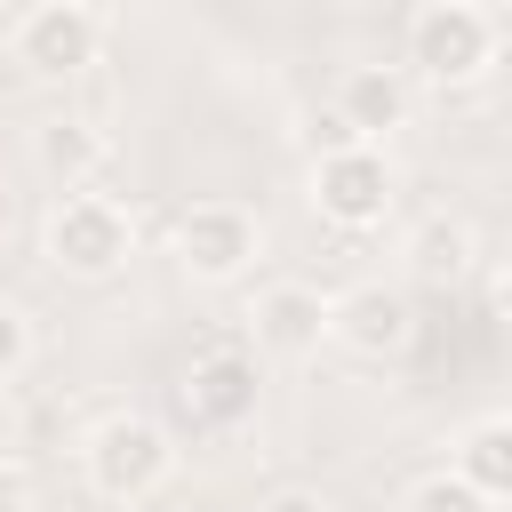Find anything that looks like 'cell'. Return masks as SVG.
I'll list each match as a JSON object with an SVG mask.
<instances>
[{
    "mask_svg": "<svg viewBox=\"0 0 512 512\" xmlns=\"http://www.w3.org/2000/svg\"><path fill=\"white\" fill-rule=\"evenodd\" d=\"M408 64L440 88H464L496 64V16L464 8V0H432L416 24H408Z\"/></svg>",
    "mask_w": 512,
    "mask_h": 512,
    "instance_id": "1",
    "label": "cell"
},
{
    "mask_svg": "<svg viewBox=\"0 0 512 512\" xmlns=\"http://www.w3.org/2000/svg\"><path fill=\"white\" fill-rule=\"evenodd\" d=\"M168 464H176V448H168V432H160L152 416H104L96 440H88V480H96V496H112V504L152 496V488L168 480Z\"/></svg>",
    "mask_w": 512,
    "mask_h": 512,
    "instance_id": "2",
    "label": "cell"
},
{
    "mask_svg": "<svg viewBox=\"0 0 512 512\" xmlns=\"http://www.w3.org/2000/svg\"><path fill=\"white\" fill-rule=\"evenodd\" d=\"M312 200L328 224L360 232V224H384L392 208V168L376 144H336V152H312Z\"/></svg>",
    "mask_w": 512,
    "mask_h": 512,
    "instance_id": "3",
    "label": "cell"
},
{
    "mask_svg": "<svg viewBox=\"0 0 512 512\" xmlns=\"http://www.w3.org/2000/svg\"><path fill=\"white\" fill-rule=\"evenodd\" d=\"M48 264L72 272V280H104L128 264V216L96 192H72L56 216H48Z\"/></svg>",
    "mask_w": 512,
    "mask_h": 512,
    "instance_id": "4",
    "label": "cell"
},
{
    "mask_svg": "<svg viewBox=\"0 0 512 512\" xmlns=\"http://www.w3.org/2000/svg\"><path fill=\"white\" fill-rule=\"evenodd\" d=\"M176 264L192 280H240L256 264V216L232 200H200L176 216Z\"/></svg>",
    "mask_w": 512,
    "mask_h": 512,
    "instance_id": "5",
    "label": "cell"
},
{
    "mask_svg": "<svg viewBox=\"0 0 512 512\" xmlns=\"http://www.w3.org/2000/svg\"><path fill=\"white\" fill-rule=\"evenodd\" d=\"M96 16L80 8V0H48V8H32L24 24H16V64L32 72V80H80L88 64H96Z\"/></svg>",
    "mask_w": 512,
    "mask_h": 512,
    "instance_id": "6",
    "label": "cell"
},
{
    "mask_svg": "<svg viewBox=\"0 0 512 512\" xmlns=\"http://www.w3.org/2000/svg\"><path fill=\"white\" fill-rule=\"evenodd\" d=\"M256 360L248 352H200L192 360V376H184V408H192V424H208V432H240L248 416H256Z\"/></svg>",
    "mask_w": 512,
    "mask_h": 512,
    "instance_id": "7",
    "label": "cell"
},
{
    "mask_svg": "<svg viewBox=\"0 0 512 512\" xmlns=\"http://www.w3.org/2000/svg\"><path fill=\"white\" fill-rule=\"evenodd\" d=\"M328 336V296L320 288H304V280H280V288H264L256 296V344L264 352H312Z\"/></svg>",
    "mask_w": 512,
    "mask_h": 512,
    "instance_id": "8",
    "label": "cell"
},
{
    "mask_svg": "<svg viewBox=\"0 0 512 512\" xmlns=\"http://www.w3.org/2000/svg\"><path fill=\"white\" fill-rule=\"evenodd\" d=\"M328 328H336L352 352L384 360V352L408 344V296H400V288H352L344 304H328Z\"/></svg>",
    "mask_w": 512,
    "mask_h": 512,
    "instance_id": "9",
    "label": "cell"
},
{
    "mask_svg": "<svg viewBox=\"0 0 512 512\" xmlns=\"http://www.w3.org/2000/svg\"><path fill=\"white\" fill-rule=\"evenodd\" d=\"M336 120L368 144V136H392L400 120H408V80L400 72H384V64H360V72H344V88H336Z\"/></svg>",
    "mask_w": 512,
    "mask_h": 512,
    "instance_id": "10",
    "label": "cell"
},
{
    "mask_svg": "<svg viewBox=\"0 0 512 512\" xmlns=\"http://www.w3.org/2000/svg\"><path fill=\"white\" fill-rule=\"evenodd\" d=\"M456 480H472L480 496H512V424L504 416H480L472 432H464V448H456Z\"/></svg>",
    "mask_w": 512,
    "mask_h": 512,
    "instance_id": "11",
    "label": "cell"
},
{
    "mask_svg": "<svg viewBox=\"0 0 512 512\" xmlns=\"http://www.w3.org/2000/svg\"><path fill=\"white\" fill-rule=\"evenodd\" d=\"M96 160H104V128H96V120H56V128H40V168H48V176L80 184Z\"/></svg>",
    "mask_w": 512,
    "mask_h": 512,
    "instance_id": "12",
    "label": "cell"
},
{
    "mask_svg": "<svg viewBox=\"0 0 512 512\" xmlns=\"http://www.w3.org/2000/svg\"><path fill=\"white\" fill-rule=\"evenodd\" d=\"M464 264H472V232L448 224V216H432V224L416 232V272H424V280H456Z\"/></svg>",
    "mask_w": 512,
    "mask_h": 512,
    "instance_id": "13",
    "label": "cell"
},
{
    "mask_svg": "<svg viewBox=\"0 0 512 512\" xmlns=\"http://www.w3.org/2000/svg\"><path fill=\"white\" fill-rule=\"evenodd\" d=\"M408 512H496V496H480V488L456 480V472H432V480L408 496Z\"/></svg>",
    "mask_w": 512,
    "mask_h": 512,
    "instance_id": "14",
    "label": "cell"
},
{
    "mask_svg": "<svg viewBox=\"0 0 512 512\" xmlns=\"http://www.w3.org/2000/svg\"><path fill=\"white\" fill-rule=\"evenodd\" d=\"M24 368V312L16 304H0V384Z\"/></svg>",
    "mask_w": 512,
    "mask_h": 512,
    "instance_id": "15",
    "label": "cell"
},
{
    "mask_svg": "<svg viewBox=\"0 0 512 512\" xmlns=\"http://www.w3.org/2000/svg\"><path fill=\"white\" fill-rule=\"evenodd\" d=\"M304 136H312V152H336V144H360V136H352V128L336 120V112H320V120H312Z\"/></svg>",
    "mask_w": 512,
    "mask_h": 512,
    "instance_id": "16",
    "label": "cell"
},
{
    "mask_svg": "<svg viewBox=\"0 0 512 512\" xmlns=\"http://www.w3.org/2000/svg\"><path fill=\"white\" fill-rule=\"evenodd\" d=\"M264 512H328V504H320V496H312V488H280V496H272V504H264Z\"/></svg>",
    "mask_w": 512,
    "mask_h": 512,
    "instance_id": "17",
    "label": "cell"
},
{
    "mask_svg": "<svg viewBox=\"0 0 512 512\" xmlns=\"http://www.w3.org/2000/svg\"><path fill=\"white\" fill-rule=\"evenodd\" d=\"M0 512H24V472L0 464Z\"/></svg>",
    "mask_w": 512,
    "mask_h": 512,
    "instance_id": "18",
    "label": "cell"
},
{
    "mask_svg": "<svg viewBox=\"0 0 512 512\" xmlns=\"http://www.w3.org/2000/svg\"><path fill=\"white\" fill-rule=\"evenodd\" d=\"M464 8H480V16H496V8H504V0H464Z\"/></svg>",
    "mask_w": 512,
    "mask_h": 512,
    "instance_id": "19",
    "label": "cell"
}]
</instances>
